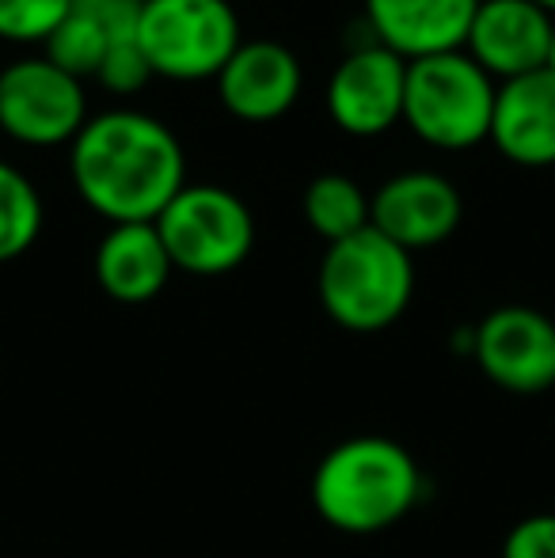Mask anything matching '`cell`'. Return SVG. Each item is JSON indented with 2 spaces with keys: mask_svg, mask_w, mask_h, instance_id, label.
<instances>
[{
  "mask_svg": "<svg viewBox=\"0 0 555 558\" xmlns=\"http://www.w3.org/2000/svg\"><path fill=\"white\" fill-rule=\"evenodd\" d=\"M81 202L111 225H153L186 186L179 137L145 111H104L69 145Z\"/></svg>",
  "mask_w": 555,
  "mask_h": 558,
  "instance_id": "6da1fadb",
  "label": "cell"
},
{
  "mask_svg": "<svg viewBox=\"0 0 555 558\" xmlns=\"http://www.w3.org/2000/svg\"><path fill=\"white\" fill-rule=\"evenodd\" d=\"M426 498L419 460L381 434L347 437L312 471V506L319 521L347 536H377L400 524Z\"/></svg>",
  "mask_w": 555,
  "mask_h": 558,
  "instance_id": "7a4b0ae2",
  "label": "cell"
},
{
  "mask_svg": "<svg viewBox=\"0 0 555 558\" xmlns=\"http://www.w3.org/2000/svg\"><path fill=\"white\" fill-rule=\"evenodd\" d=\"M316 293L327 319L342 331L377 335L408 312L415 296V263L411 251L396 247L377 228L327 243L319 258Z\"/></svg>",
  "mask_w": 555,
  "mask_h": 558,
  "instance_id": "3957f363",
  "label": "cell"
},
{
  "mask_svg": "<svg viewBox=\"0 0 555 558\" xmlns=\"http://www.w3.org/2000/svg\"><path fill=\"white\" fill-rule=\"evenodd\" d=\"M498 84L464 50L408 61L403 122L442 153H464L491 137Z\"/></svg>",
  "mask_w": 555,
  "mask_h": 558,
  "instance_id": "277c9868",
  "label": "cell"
},
{
  "mask_svg": "<svg viewBox=\"0 0 555 558\" xmlns=\"http://www.w3.org/2000/svg\"><path fill=\"white\" fill-rule=\"evenodd\" d=\"M240 43V20L229 0H141L137 46L153 76L214 81Z\"/></svg>",
  "mask_w": 555,
  "mask_h": 558,
  "instance_id": "5b68a950",
  "label": "cell"
},
{
  "mask_svg": "<svg viewBox=\"0 0 555 558\" xmlns=\"http://www.w3.org/2000/svg\"><path fill=\"white\" fill-rule=\"evenodd\" d=\"M153 225L171 266L194 278L232 274L255 247V217L248 202L214 183H186Z\"/></svg>",
  "mask_w": 555,
  "mask_h": 558,
  "instance_id": "8992f818",
  "label": "cell"
},
{
  "mask_svg": "<svg viewBox=\"0 0 555 558\" xmlns=\"http://www.w3.org/2000/svg\"><path fill=\"white\" fill-rule=\"evenodd\" d=\"M88 122V96L50 58H20L0 69V130L20 145H73Z\"/></svg>",
  "mask_w": 555,
  "mask_h": 558,
  "instance_id": "52a82bcc",
  "label": "cell"
},
{
  "mask_svg": "<svg viewBox=\"0 0 555 558\" xmlns=\"http://www.w3.org/2000/svg\"><path fill=\"white\" fill-rule=\"evenodd\" d=\"M472 361L514 396L555 388V324L526 304H503L472 327Z\"/></svg>",
  "mask_w": 555,
  "mask_h": 558,
  "instance_id": "ba28073f",
  "label": "cell"
},
{
  "mask_svg": "<svg viewBox=\"0 0 555 558\" xmlns=\"http://www.w3.org/2000/svg\"><path fill=\"white\" fill-rule=\"evenodd\" d=\"M408 61L377 43L354 46L327 76V118L350 137H381L403 122Z\"/></svg>",
  "mask_w": 555,
  "mask_h": 558,
  "instance_id": "9c48e42d",
  "label": "cell"
},
{
  "mask_svg": "<svg viewBox=\"0 0 555 558\" xmlns=\"http://www.w3.org/2000/svg\"><path fill=\"white\" fill-rule=\"evenodd\" d=\"M464 221V198L445 175L426 168L400 171L370 198V225L403 251L445 243Z\"/></svg>",
  "mask_w": 555,
  "mask_h": 558,
  "instance_id": "30bf717a",
  "label": "cell"
},
{
  "mask_svg": "<svg viewBox=\"0 0 555 558\" xmlns=\"http://www.w3.org/2000/svg\"><path fill=\"white\" fill-rule=\"evenodd\" d=\"M214 81L225 111L237 122L267 125L293 111L304 76L301 61L289 46L275 43V38H252V43L237 46V53L225 61Z\"/></svg>",
  "mask_w": 555,
  "mask_h": 558,
  "instance_id": "8fae6325",
  "label": "cell"
},
{
  "mask_svg": "<svg viewBox=\"0 0 555 558\" xmlns=\"http://www.w3.org/2000/svg\"><path fill=\"white\" fill-rule=\"evenodd\" d=\"M555 20L533 0H480L464 53L495 84L544 69Z\"/></svg>",
  "mask_w": 555,
  "mask_h": 558,
  "instance_id": "7c38bea8",
  "label": "cell"
},
{
  "mask_svg": "<svg viewBox=\"0 0 555 558\" xmlns=\"http://www.w3.org/2000/svg\"><path fill=\"white\" fill-rule=\"evenodd\" d=\"M480 0H365V27L373 43L403 61L464 50Z\"/></svg>",
  "mask_w": 555,
  "mask_h": 558,
  "instance_id": "4fadbf2b",
  "label": "cell"
},
{
  "mask_svg": "<svg viewBox=\"0 0 555 558\" xmlns=\"http://www.w3.org/2000/svg\"><path fill=\"white\" fill-rule=\"evenodd\" d=\"M491 145L518 168H552L555 163V73L514 76L495 88Z\"/></svg>",
  "mask_w": 555,
  "mask_h": 558,
  "instance_id": "5bb4252c",
  "label": "cell"
},
{
  "mask_svg": "<svg viewBox=\"0 0 555 558\" xmlns=\"http://www.w3.org/2000/svg\"><path fill=\"white\" fill-rule=\"evenodd\" d=\"M92 266L99 289L119 304H145L160 296L176 270L156 225H111Z\"/></svg>",
  "mask_w": 555,
  "mask_h": 558,
  "instance_id": "9a60e30c",
  "label": "cell"
},
{
  "mask_svg": "<svg viewBox=\"0 0 555 558\" xmlns=\"http://www.w3.org/2000/svg\"><path fill=\"white\" fill-rule=\"evenodd\" d=\"M141 0H104V4H73V12L61 20V27L46 38V53L58 69L84 81L96 76L104 65L111 43L137 35Z\"/></svg>",
  "mask_w": 555,
  "mask_h": 558,
  "instance_id": "2e32d148",
  "label": "cell"
},
{
  "mask_svg": "<svg viewBox=\"0 0 555 558\" xmlns=\"http://www.w3.org/2000/svg\"><path fill=\"white\" fill-rule=\"evenodd\" d=\"M301 214L324 243H339L370 228V194L350 175L327 171L304 186Z\"/></svg>",
  "mask_w": 555,
  "mask_h": 558,
  "instance_id": "e0dca14e",
  "label": "cell"
},
{
  "mask_svg": "<svg viewBox=\"0 0 555 558\" xmlns=\"http://www.w3.org/2000/svg\"><path fill=\"white\" fill-rule=\"evenodd\" d=\"M43 235V194L27 175L0 160V263L27 255Z\"/></svg>",
  "mask_w": 555,
  "mask_h": 558,
  "instance_id": "ac0fdd59",
  "label": "cell"
},
{
  "mask_svg": "<svg viewBox=\"0 0 555 558\" xmlns=\"http://www.w3.org/2000/svg\"><path fill=\"white\" fill-rule=\"evenodd\" d=\"M69 12L73 0H0V38L15 46H46Z\"/></svg>",
  "mask_w": 555,
  "mask_h": 558,
  "instance_id": "d6986e66",
  "label": "cell"
},
{
  "mask_svg": "<svg viewBox=\"0 0 555 558\" xmlns=\"http://www.w3.org/2000/svg\"><path fill=\"white\" fill-rule=\"evenodd\" d=\"M96 81L104 84L107 92H114V96H134V92H141L153 81V69H148L145 53H141L137 35H126V38H119V43H111Z\"/></svg>",
  "mask_w": 555,
  "mask_h": 558,
  "instance_id": "ffe728a7",
  "label": "cell"
},
{
  "mask_svg": "<svg viewBox=\"0 0 555 558\" xmlns=\"http://www.w3.org/2000/svg\"><path fill=\"white\" fill-rule=\"evenodd\" d=\"M503 558H555V513L518 521L503 539Z\"/></svg>",
  "mask_w": 555,
  "mask_h": 558,
  "instance_id": "44dd1931",
  "label": "cell"
},
{
  "mask_svg": "<svg viewBox=\"0 0 555 558\" xmlns=\"http://www.w3.org/2000/svg\"><path fill=\"white\" fill-rule=\"evenodd\" d=\"M544 69L555 73V27H552V43H548V61H544Z\"/></svg>",
  "mask_w": 555,
  "mask_h": 558,
  "instance_id": "7402d4cb",
  "label": "cell"
},
{
  "mask_svg": "<svg viewBox=\"0 0 555 558\" xmlns=\"http://www.w3.org/2000/svg\"><path fill=\"white\" fill-rule=\"evenodd\" d=\"M533 4H536V8H544V12H548L552 20H555V0H533Z\"/></svg>",
  "mask_w": 555,
  "mask_h": 558,
  "instance_id": "603a6c76",
  "label": "cell"
},
{
  "mask_svg": "<svg viewBox=\"0 0 555 558\" xmlns=\"http://www.w3.org/2000/svg\"><path fill=\"white\" fill-rule=\"evenodd\" d=\"M73 4H104V0H73Z\"/></svg>",
  "mask_w": 555,
  "mask_h": 558,
  "instance_id": "cb8c5ba5",
  "label": "cell"
}]
</instances>
